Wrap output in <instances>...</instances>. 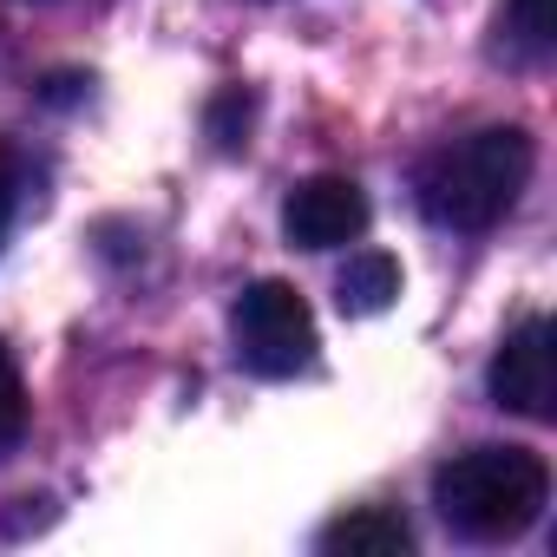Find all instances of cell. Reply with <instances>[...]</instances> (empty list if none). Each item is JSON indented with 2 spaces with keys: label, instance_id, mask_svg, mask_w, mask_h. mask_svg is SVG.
I'll list each match as a JSON object with an SVG mask.
<instances>
[{
  "label": "cell",
  "instance_id": "obj_4",
  "mask_svg": "<svg viewBox=\"0 0 557 557\" xmlns=\"http://www.w3.org/2000/svg\"><path fill=\"white\" fill-rule=\"evenodd\" d=\"M492 400L505 413H524V420H550L557 413V374H550V322L544 315H524L505 348L492 355V374H485Z\"/></svg>",
  "mask_w": 557,
  "mask_h": 557
},
{
  "label": "cell",
  "instance_id": "obj_11",
  "mask_svg": "<svg viewBox=\"0 0 557 557\" xmlns=\"http://www.w3.org/2000/svg\"><path fill=\"white\" fill-rule=\"evenodd\" d=\"M14 190H21V171H14V151L0 145V243H8V223H14Z\"/></svg>",
  "mask_w": 557,
  "mask_h": 557
},
{
  "label": "cell",
  "instance_id": "obj_1",
  "mask_svg": "<svg viewBox=\"0 0 557 557\" xmlns=\"http://www.w3.org/2000/svg\"><path fill=\"white\" fill-rule=\"evenodd\" d=\"M544 498H550V472L524 446H472L433 472V505H440L446 531L466 544L524 537L537 524Z\"/></svg>",
  "mask_w": 557,
  "mask_h": 557
},
{
  "label": "cell",
  "instance_id": "obj_5",
  "mask_svg": "<svg viewBox=\"0 0 557 557\" xmlns=\"http://www.w3.org/2000/svg\"><path fill=\"white\" fill-rule=\"evenodd\" d=\"M368 230V197L355 177H309L283 203V236L296 249H348Z\"/></svg>",
  "mask_w": 557,
  "mask_h": 557
},
{
  "label": "cell",
  "instance_id": "obj_3",
  "mask_svg": "<svg viewBox=\"0 0 557 557\" xmlns=\"http://www.w3.org/2000/svg\"><path fill=\"white\" fill-rule=\"evenodd\" d=\"M236 361L262 381H289L315 361V315L289 283H249L230 309Z\"/></svg>",
  "mask_w": 557,
  "mask_h": 557
},
{
  "label": "cell",
  "instance_id": "obj_2",
  "mask_svg": "<svg viewBox=\"0 0 557 557\" xmlns=\"http://www.w3.org/2000/svg\"><path fill=\"white\" fill-rule=\"evenodd\" d=\"M524 177H531V138L518 125H485V132L440 145L420 164L413 197H420L426 223H440V230H492L518 203Z\"/></svg>",
  "mask_w": 557,
  "mask_h": 557
},
{
  "label": "cell",
  "instance_id": "obj_8",
  "mask_svg": "<svg viewBox=\"0 0 557 557\" xmlns=\"http://www.w3.org/2000/svg\"><path fill=\"white\" fill-rule=\"evenodd\" d=\"M27 433V387H21V368L8 355V342H0V453H14Z\"/></svg>",
  "mask_w": 557,
  "mask_h": 557
},
{
  "label": "cell",
  "instance_id": "obj_10",
  "mask_svg": "<svg viewBox=\"0 0 557 557\" xmlns=\"http://www.w3.org/2000/svg\"><path fill=\"white\" fill-rule=\"evenodd\" d=\"M243 132H249V92L230 86V92L210 106V138H216V151H243V145H249Z\"/></svg>",
  "mask_w": 557,
  "mask_h": 557
},
{
  "label": "cell",
  "instance_id": "obj_6",
  "mask_svg": "<svg viewBox=\"0 0 557 557\" xmlns=\"http://www.w3.org/2000/svg\"><path fill=\"white\" fill-rule=\"evenodd\" d=\"M322 550L329 557H400V550H413V531L394 518V511H381V505H368V511H348V518H335L329 531H322Z\"/></svg>",
  "mask_w": 557,
  "mask_h": 557
},
{
  "label": "cell",
  "instance_id": "obj_9",
  "mask_svg": "<svg viewBox=\"0 0 557 557\" xmlns=\"http://www.w3.org/2000/svg\"><path fill=\"white\" fill-rule=\"evenodd\" d=\"M505 27H511V40L524 47V60H544L550 53V0H511L505 8Z\"/></svg>",
  "mask_w": 557,
  "mask_h": 557
},
{
  "label": "cell",
  "instance_id": "obj_7",
  "mask_svg": "<svg viewBox=\"0 0 557 557\" xmlns=\"http://www.w3.org/2000/svg\"><path fill=\"white\" fill-rule=\"evenodd\" d=\"M394 296H400V262H394L387 249H361V256H348L342 283H335L342 315H381V309H394Z\"/></svg>",
  "mask_w": 557,
  "mask_h": 557
}]
</instances>
